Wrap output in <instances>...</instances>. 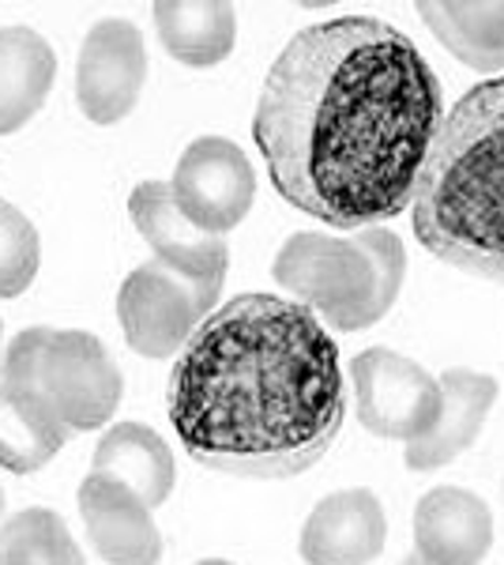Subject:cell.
Wrapping results in <instances>:
<instances>
[{"label":"cell","mask_w":504,"mask_h":565,"mask_svg":"<svg viewBox=\"0 0 504 565\" xmlns=\"http://www.w3.org/2000/svg\"><path fill=\"white\" fill-rule=\"evenodd\" d=\"M441 121V79L418 45L377 15H339L282 45L253 140L294 212L357 234L410 207Z\"/></svg>","instance_id":"cell-1"},{"label":"cell","mask_w":504,"mask_h":565,"mask_svg":"<svg viewBox=\"0 0 504 565\" xmlns=\"http://www.w3.org/2000/svg\"><path fill=\"white\" fill-rule=\"evenodd\" d=\"M167 415L200 468L230 479H294L317 468L343 430L335 335L287 295H237L211 309L181 348Z\"/></svg>","instance_id":"cell-2"},{"label":"cell","mask_w":504,"mask_h":565,"mask_svg":"<svg viewBox=\"0 0 504 565\" xmlns=\"http://www.w3.org/2000/svg\"><path fill=\"white\" fill-rule=\"evenodd\" d=\"M410 226L448 268L504 287V76L474 84L444 109Z\"/></svg>","instance_id":"cell-3"},{"label":"cell","mask_w":504,"mask_h":565,"mask_svg":"<svg viewBox=\"0 0 504 565\" xmlns=\"http://www.w3.org/2000/svg\"><path fill=\"white\" fill-rule=\"evenodd\" d=\"M271 276L294 302L339 332H362L396 306L407 279L403 242L384 226L335 234H294L275 253Z\"/></svg>","instance_id":"cell-4"},{"label":"cell","mask_w":504,"mask_h":565,"mask_svg":"<svg viewBox=\"0 0 504 565\" xmlns=\"http://www.w3.org/2000/svg\"><path fill=\"white\" fill-rule=\"evenodd\" d=\"M0 381L31 392L72 434L98 430L121 407V370L84 328H26L4 351Z\"/></svg>","instance_id":"cell-5"},{"label":"cell","mask_w":504,"mask_h":565,"mask_svg":"<svg viewBox=\"0 0 504 565\" xmlns=\"http://www.w3.org/2000/svg\"><path fill=\"white\" fill-rule=\"evenodd\" d=\"M357 423L388 441H418L441 415V381L415 359L369 348L351 359Z\"/></svg>","instance_id":"cell-6"},{"label":"cell","mask_w":504,"mask_h":565,"mask_svg":"<svg viewBox=\"0 0 504 565\" xmlns=\"http://www.w3.org/2000/svg\"><path fill=\"white\" fill-rule=\"evenodd\" d=\"M128 215H132L136 231L151 245L154 260L170 268L173 276L200 290V298L215 309L218 290L226 282V268H230V245L218 234L200 231L192 218L173 200L170 181H143L128 196Z\"/></svg>","instance_id":"cell-7"},{"label":"cell","mask_w":504,"mask_h":565,"mask_svg":"<svg viewBox=\"0 0 504 565\" xmlns=\"http://www.w3.org/2000/svg\"><path fill=\"white\" fill-rule=\"evenodd\" d=\"M207 313L211 306L200 298V290L162 268L159 260L132 268L117 290V321L125 343L143 359L181 354Z\"/></svg>","instance_id":"cell-8"},{"label":"cell","mask_w":504,"mask_h":565,"mask_svg":"<svg viewBox=\"0 0 504 565\" xmlns=\"http://www.w3.org/2000/svg\"><path fill=\"white\" fill-rule=\"evenodd\" d=\"M173 200L185 218L207 234H226L253 212L256 174L249 154L226 136H200L178 159L170 178Z\"/></svg>","instance_id":"cell-9"},{"label":"cell","mask_w":504,"mask_h":565,"mask_svg":"<svg viewBox=\"0 0 504 565\" xmlns=\"http://www.w3.org/2000/svg\"><path fill=\"white\" fill-rule=\"evenodd\" d=\"M148 45L136 23L103 20L87 31L76 61V103L90 125H117L140 103Z\"/></svg>","instance_id":"cell-10"},{"label":"cell","mask_w":504,"mask_h":565,"mask_svg":"<svg viewBox=\"0 0 504 565\" xmlns=\"http://www.w3.org/2000/svg\"><path fill=\"white\" fill-rule=\"evenodd\" d=\"M79 516H84L90 546L106 565L162 562V535L154 527V509L125 482L90 471L79 482Z\"/></svg>","instance_id":"cell-11"},{"label":"cell","mask_w":504,"mask_h":565,"mask_svg":"<svg viewBox=\"0 0 504 565\" xmlns=\"http://www.w3.org/2000/svg\"><path fill=\"white\" fill-rule=\"evenodd\" d=\"M388 543V516L373 490L328 494L301 524L298 551L309 565H369Z\"/></svg>","instance_id":"cell-12"},{"label":"cell","mask_w":504,"mask_h":565,"mask_svg":"<svg viewBox=\"0 0 504 565\" xmlns=\"http://www.w3.org/2000/svg\"><path fill=\"white\" fill-rule=\"evenodd\" d=\"M441 415L418 441L407 445V468L410 471H433L463 457L479 441L485 418L501 396V385L490 373L452 366L441 377Z\"/></svg>","instance_id":"cell-13"},{"label":"cell","mask_w":504,"mask_h":565,"mask_svg":"<svg viewBox=\"0 0 504 565\" xmlns=\"http://www.w3.org/2000/svg\"><path fill=\"white\" fill-rule=\"evenodd\" d=\"M415 546L429 565H482L493 546L490 505L463 487H433L415 509Z\"/></svg>","instance_id":"cell-14"},{"label":"cell","mask_w":504,"mask_h":565,"mask_svg":"<svg viewBox=\"0 0 504 565\" xmlns=\"http://www.w3.org/2000/svg\"><path fill=\"white\" fill-rule=\"evenodd\" d=\"M90 471L125 482L136 490L151 509L167 505L173 494V479H178V460H173L170 445L162 441L151 426L143 423H117L103 434L90 457Z\"/></svg>","instance_id":"cell-15"},{"label":"cell","mask_w":504,"mask_h":565,"mask_svg":"<svg viewBox=\"0 0 504 565\" xmlns=\"http://www.w3.org/2000/svg\"><path fill=\"white\" fill-rule=\"evenodd\" d=\"M57 79V53L31 26H0V136L23 129Z\"/></svg>","instance_id":"cell-16"},{"label":"cell","mask_w":504,"mask_h":565,"mask_svg":"<svg viewBox=\"0 0 504 565\" xmlns=\"http://www.w3.org/2000/svg\"><path fill=\"white\" fill-rule=\"evenodd\" d=\"M154 31H159L162 50L173 61L189 68H211L223 65L234 53L237 42V12L234 4H218V0H167L154 4Z\"/></svg>","instance_id":"cell-17"},{"label":"cell","mask_w":504,"mask_h":565,"mask_svg":"<svg viewBox=\"0 0 504 565\" xmlns=\"http://www.w3.org/2000/svg\"><path fill=\"white\" fill-rule=\"evenodd\" d=\"M68 437V426L31 392L0 381V468L31 476L57 457Z\"/></svg>","instance_id":"cell-18"},{"label":"cell","mask_w":504,"mask_h":565,"mask_svg":"<svg viewBox=\"0 0 504 565\" xmlns=\"http://www.w3.org/2000/svg\"><path fill=\"white\" fill-rule=\"evenodd\" d=\"M421 23L433 39L474 72L504 68V0L501 4H444V0H421Z\"/></svg>","instance_id":"cell-19"},{"label":"cell","mask_w":504,"mask_h":565,"mask_svg":"<svg viewBox=\"0 0 504 565\" xmlns=\"http://www.w3.org/2000/svg\"><path fill=\"white\" fill-rule=\"evenodd\" d=\"M0 565H87V558L61 513L23 509L0 527Z\"/></svg>","instance_id":"cell-20"},{"label":"cell","mask_w":504,"mask_h":565,"mask_svg":"<svg viewBox=\"0 0 504 565\" xmlns=\"http://www.w3.org/2000/svg\"><path fill=\"white\" fill-rule=\"evenodd\" d=\"M42 242L34 223L0 196V298H20L39 276Z\"/></svg>","instance_id":"cell-21"},{"label":"cell","mask_w":504,"mask_h":565,"mask_svg":"<svg viewBox=\"0 0 504 565\" xmlns=\"http://www.w3.org/2000/svg\"><path fill=\"white\" fill-rule=\"evenodd\" d=\"M0 377H4V321H0Z\"/></svg>","instance_id":"cell-22"},{"label":"cell","mask_w":504,"mask_h":565,"mask_svg":"<svg viewBox=\"0 0 504 565\" xmlns=\"http://www.w3.org/2000/svg\"><path fill=\"white\" fill-rule=\"evenodd\" d=\"M399 565H429V562L421 558V554H407V558H403Z\"/></svg>","instance_id":"cell-23"},{"label":"cell","mask_w":504,"mask_h":565,"mask_svg":"<svg viewBox=\"0 0 504 565\" xmlns=\"http://www.w3.org/2000/svg\"><path fill=\"white\" fill-rule=\"evenodd\" d=\"M196 565H234V562H226V558H204V562H196Z\"/></svg>","instance_id":"cell-24"}]
</instances>
